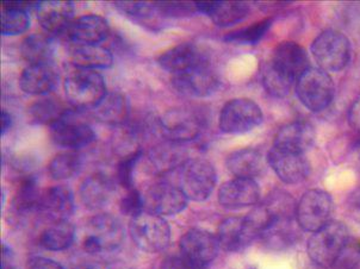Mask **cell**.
<instances>
[{
	"label": "cell",
	"instance_id": "19",
	"mask_svg": "<svg viewBox=\"0 0 360 269\" xmlns=\"http://www.w3.org/2000/svg\"><path fill=\"white\" fill-rule=\"evenodd\" d=\"M283 74L297 81L309 70V59L306 51L295 42H283L276 48L270 61Z\"/></svg>",
	"mask_w": 360,
	"mask_h": 269
},
{
	"label": "cell",
	"instance_id": "5",
	"mask_svg": "<svg viewBox=\"0 0 360 269\" xmlns=\"http://www.w3.org/2000/svg\"><path fill=\"white\" fill-rule=\"evenodd\" d=\"M124 229L114 216L101 214L94 216L86 225L82 247L89 254L114 251L123 243Z\"/></svg>",
	"mask_w": 360,
	"mask_h": 269
},
{
	"label": "cell",
	"instance_id": "38",
	"mask_svg": "<svg viewBox=\"0 0 360 269\" xmlns=\"http://www.w3.org/2000/svg\"><path fill=\"white\" fill-rule=\"evenodd\" d=\"M272 24V18L260 20L258 23L252 24L250 27L233 32L224 36V41L238 44H257L259 41L266 35Z\"/></svg>",
	"mask_w": 360,
	"mask_h": 269
},
{
	"label": "cell",
	"instance_id": "13",
	"mask_svg": "<svg viewBox=\"0 0 360 269\" xmlns=\"http://www.w3.org/2000/svg\"><path fill=\"white\" fill-rule=\"evenodd\" d=\"M145 211L153 215L174 216L188 206V198L178 186L169 183H155L143 195Z\"/></svg>",
	"mask_w": 360,
	"mask_h": 269
},
{
	"label": "cell",
	"instance_id": "8",
	"mask_svg": "<svg viewBox=\"0 0 360 269\" xmlns=\"http://www.w3.org/2000/svg\"><path fill=\"white\" fill-rule=\"evenodd\" d=\"M296 93L307 109L319 112L333 100V80L325 70L309 68L296 81Z\"/></svg>",
	"mask_w": 360,
	"mask_h": 269
},
{
	"label": "cell",
	"instance_id": "33",
	"mask_svg": "<svg viewBox=\"0 0 360 269\" xmlns=\"http://www.w3.org/2000/svg\"><path fill=\"white\" fill-rule=\"evenodd\" d=\"M70 110L58 98L44 97L30 106L27 114L32 124L48 125L51 128Z\"/></svg>",
	"mask_w": 360,
	"mask_h": 269
},
{
	"label": "cell",
	"instance_id": "35",
	"mask_svg": "<svg viewBox=\"0 0 360 269\" xmlns=\"http://www.w3.org/2000/svg\"><path fill=\"white\" fill-rule=\"evenodd\" d=\"M42 192L37 188L34 179H25L17 188L16 195L12 199V209L16 215L25 216L39 214V202Z\"/></svg>",
	"mask_w": 360,
	"mask_h": 269
},
{
	"label": "cell",
	"instance_id": "22",
	"mask_svg": "<svg viewBox=\"0 0 360 269\" xmlns=\"http://www.w3.org/2000/svg\"><path fill=\"white\" fill-rule=\"evenodd\" d=\"M196 10L209 17L217 27H231L245 20L250 6L243 1H197Z\"/></svg>",
	"mask_w": 360,
	"mask_h": 269
},
{
	"label": "cell",
	"instance_id": "26",
	"mask_svg": "<svg viewBox=\"0 0 360 269\" xmlns=\"http://www.w3.org/2000/svg\"><path fill=\"white\" fill-rule=\"evenodd\" d=\"M226 164L235 178L243 179L255 180L265 171V159L258 149L245 148L231 152Z\"/></svg>",
	"mask_w": 360,
	"mask_h": 269
},
{
	"label": "cell",
	"instance_id": "28",
	"mask_svg": "<svg viewBox=\"0 0 360 269\" xmlns=\"http://www.w3.org/2000/svg\"><path fill=\"white\" fill-rule=\"evenodd\" d=\"M37 3L4 1L1 5V34L16 36L27 32L30 27L27 10L36 8Z\"/></svg>",
	"mask_w": 360,
	"mask_h": 269
},
{
	"label": "cell",
	"instance_id": "37",
	"mask_svg": "<svg viewBox=\"0 0 360 269\" xmlns=\"http://www.w3.org/2000/svg\"><path fill=\"white\" fill-rule=\"evenodd\" d=\"M294 82L292 79L283 74L281 70L272 66L270 63L262 70V84L272 97L283 98L288 96Z\"/></svg>",
	"mask_w": 360,
	"mask_h": 269
},
{
	"label": "cell",
	"instance_id": "44",
	"mask_svg": "<svg viewBox=\"0 0 360 269\" xmlns=\"http://www.w3.org/2000/svg\"><path fill=\"white\" fill-rule=\"evenodd\" d=\"M27 269H63V267L51 258H36L29 262Z\"/></svg>",
	"mask_w": 360,
	"mask_h": 269
},
{
	"label": "cell",
	"instance_id": "41",
	"mask_svg": "<svg viewBox=\"0 0 360 269\" xmlns=\"http://www.w3.org/2000/svg\"><path fill=\"white\" fill-rule=\"evenodd\" d=\"M120 209L123 215L129 216L134 218L136 216L141 215L142 212H145V198L135 188L128 190L127 195L121 199Z\"/></svg>",
	"mask_w": 360,
	"mask_h": 269
},
{
	"label": "cell",
	"instance_id": "20",
	"mask_svg": "<svg viewBox=\"0 0 360 269\" xmlns=\"http://www.w3.org/2000/svg\"><path fill=\"white\" fill-rule=\"evenodd\" d=\"M75 212V197L66 186L49 188L41 195L39 214L53 222L68 221Z\"/></svg>",
	"mask_w": 360,
	"mask_h": 269
},
{
	"label": "cell",
	"instance_id": "9",
	"mask_svg": "<svg viewBox=\"0 0 360 269\" xmlns=\"http://www.w3.org/2000/svg\"><path fill=\"white\" fill-rule=\"evenodd\" d=\"M262 122V109L251 99L238 98L224 104L219 113V129L224 133H243Z\"/></svg>",
	"mask_w": 360,
	"mask_h": 269
},
{
	"label": "cell",
	"instance_id": "40",
	"mask_svg": "<svg viewBox=\"0 0 360 269\" xmlns=\"http://www.w3.org/2000/svg\"><path fill=\"white\" fill-rule=\"evenodd\" d=\"M140 157H141V150L137 149L135 152H129L128 155L123 157L121 162L118 164V183H121V186L126 188L127 191L134 188V171H135Z\"/></svg>",
	"mask_w": 360,
	"mask_h": 269
},
{
	"label": "cell",
	"instance_id": "29",
	"mask_svg": "<svg viewBox=\"0 0 360 269\" xmlns=\"http://www.w3.org/2000/svg\"><path fill=\"white\" fill-rule=\"evenodd\" d=\"M71 63L79 70H104L112 65V54L99 44H75Z\"/></svg>",
	"mask_w": 360,
	"mask_h": 269
},
{
	"label": "cell",
	"instance_id": "32",
	"mask_svg": "<svg viewBox=\"0 0 360 269\" xmlns=\"http://www.w3.org/2000/svg\"><path fill=\"white\" fill-rule=\"evenodd\" d=\"M183 143L166 140L162 145H157L149 152V161L158 172H171L174 168H179L185 161V150Z\"/></svg>",
	"mask_w": 360,
	"mask_h": 269
},
{
	"label": "cell",
	"instance_id": "47",
	"mask_svg": "<svg viewBox=\"0 0 360 269\" xmlns=\"http://www.w3.org/2000/svg\"><path fill=\"white\" fill-rule=\"evenodd\" d=\"M12 126V117L10 113L1 110V136H4L6 131Z\"/></svg>",
	"mask_w": 360,
	"mask_h": 269
},
{
	"label": "cell",
	"instance_id": "4",
	"mask_svg": "<svg viewBox=\"0 0 360 269\" xmlns=\"http://www.w3.org/2000/svg\"><path fill=\"white\" fill-rule=\"evenodd\" d=\"M129 232L137 248L146 253H159L166 249L171 241V228L164 217L147 211L131 218Z\"/></svg>",
	"mask_w": 360,
	"mask_h": 269
},
{
	"label": "cell",
	"instance_id": "43",
	"mask_svg": "<svg viewBox=\"0 0 360 269\" xmlns=\"http://www.w3.org/2000/svg\"><path fill=\"white\" fill-rule=\"evenodd\" d=\"M162 269H207L200 268L196 265H191L190 262L186 261L181 255L179 256H173L169 258L164 262L162 265Z\"/></svg>",
	"mask_w": 360,
	"mask_h": 269
},
{
	"label": "cell",
	"instance_id": "49",
	"mask_svg": "<svg viewBox=\"0 0 360 269\" xmlns=\"http://www.w3.org/2000/svg\"><path fill=\"white\" fill-rule=\"evenodd\" d=\"M356 152H358V157H359L360 160V142L358 143V145H356Z\"/></svg>",
	"mask_w": 360,
	"mask_h": 269
},
{
	"label": "cell",
	"instance_id": "36",
	"mask_svg": "<svg viewBox=\"0 0 360 269\" xmlns=\"http://www.w3.org/2000/svg\"><path fill=\"white\" fill-rule=\"evenodd\" d=\"M82 167V160L78 152H66L59 154L49 162L48 171L55 180H68L77 176Z\"/></svg>",
	"mask_w": 360,
	"mask_h": 269
},
{
	"label": "cell",
	"instance_id": "3",
	"mask_svg": "<svg viewBox=\"0 0 360 269\" xmlns=\"http://www.w3.org/2000/svg\"><path fill=\"white\" fill-rule=\"evenodd\" d=\"M217 183L215 168L205 159H188L179 167L178 188L188 200L204 202L212 195Z\"/></svg>",
	"mask_w": 360,
	"mask_h": 269
},
{
	"label": "cell",
	"instance_id": "11",
	"mask_svg": "<svg viewBox=\"0 0 360 269\" xmlns=\"http://www.w3.org/2000/svg\"><path fill=\"white\" fill-rule=\"evenodd\" d=\"M49 133L55 145H59L61 148L68 149L70 152L85 148L96 140V133L94 129L86 122L77 117L72 110H70L60 121L51 125Z\"/></svg>",
	"mask_w": 360,
	"mask_h": 269
},
{
	"label": "cell",
	"instance_id": "25",
	"mask_svg": "<svg viewBox=\"0 0 360 269\" xmlns=\"http://www.w3.org/2000/svg\"><path fill=\"white\" fill-rule=\"evenodd\" d=\"M114 193V183L103 173H94L82 181L79 195L82 204L91 211L101 210L109 203Z\"/></svg>",
	"mask_w": 360,
	"mask_h": 269
},
{
	"label": "cell",
	"instance_id": "18",
	"mask_svg": "<svg viewBox=\"0 0 360 269\" xmlns=\"http://www.w3.org/2000/svg\"><path fill=\"white\" fill-rule=\"evenodd\" d=\"M260 188L255 180L235 178L219 190V202L227 210H239L258 203Z\"/></svg>",
	"mask_w": 360,
	"mask_h": 269
},
{
	"label": "cell",
	"instance_id": "21",
	"mask_svg": "<svg viewBox=\"0 0 360 269\" xmlns=\"http://www.w3.org/2000/svg\"><path fill=\"white\" fill-rule=\"evenodd\" d=\"M108 20L98 15H85L73 20L66 35L75 44H99L109 36Z\"/></svg>",
	"mask_w": 360,
	"mask_h": 269
},
{
	"label": "cell",
	"instance_id": "24",
	"mask_svg": "<svg viewBox=\"0 0 360 269\" xmlns=\"http://www.w3.org/2000/svg\"><path fill=\"white\" fill-rule=\"evenodd\" d=\"M58 80L59 75L51 63L29 65L20 74V87L25 93L44 96L54 90Z\"/></svg>",
	"mask_w": 360,
	"mask_h": 269
},
{
	"label": "cell",
	"instance_id": "34",
	"mask_svg": "<svg viewBox=\"0 0 360 269\" xmlns=\"http://www.w3.org/2000/svg\"><path fill=\"white\" fill-rule=\"evenodd\" d=\"M75 228L68 221L53 222L39 236V244L44 249L60 251L75 242Z\"/></svg>",
	"mask_w": 360,
	"mask_h": 269
},
{
	"label": "cell",
	"instance_id": "42",
	"mask_svg": "<svg viewBox=\"0 0 360 269\" xmlns=\"http://www.w3.org/2000/svg\"><path fill=\"white\" fill-rule=\"evenodd\" d=\"M360 262V241L356 238H349V242L341 251L340 256L333 267L338 269H353Z\"/></svg>",
	"mask_w": 360,
	"mask_h": 269
},
{
	"label": "cell",
	"instance_id": "30",
	"mask_svg": "<svg viewBox=\"0 0 360 269\" xmlns=\"http://www.w3.org/2000/svg\"><path fill=\"white\" fill-rule=\"evenodd\" d=\"M219 248L228 253H238L250 246L252 240L247 234L243 218H228L221 223L217 231Z\"/></svg>",
	"mask_w": 360,
	"mask_h": 269
},
{
	"label": "cell",
	"instance_id": "15",
	"mask_svg": "<svg viewBox=\"0 0 360 269\" xmlns=\"http://www.w3.org/2000/svg\"><path fill=\"white\" fill-rule=\"evenodd\" d=\"M35 8L36 16L41 27L53 35L66 34L75 20V8L72 1H39Z\"/></svg>",
	"mask_w": 360,
	"mask_h": 269
},
{
	"label": "cell",
	"instance_id": "12",
	"mask_svg": "<svg viewBox=\"0 0 360 269\" xmlns=\"http://www.w3.org/2000/svg\"><path fill=\"white\" fill-rule=\"evenodd\" d=\"M179 248L180 255L200 268H207L221 249L217 236L200 229L186 231L180 240Z\"/></svg>",
	"mask_w": 360,
	"mask_h": 269
},
{
	"label": "cell",
	"instance_id": "39",
	"mask_svg": "<svg viewBox=\"0 0 360 269\" xmlns=\"http://www.w3.org/2000/svg\"><path fill=\"white\" fill-rule=\"evenodd\" d=\"M115 6L118 11L129 17L131 20L145 22L155 17L158 11L155 3H145V1H116ZM160 15V13H159Z\"/></svg>",
	"mask_w": 360,
	"mask_h": 269
},
{
	"label": "cell",
	"instance_id": "1",
	"mask_svg": "<svg viewBox=\"0 0 360 269\" xmlns=\"http://www.w3.org/2000/svg\"><path fill=\"white\" fill-rule=\"evenodd\" d=\"M65 93L72 107L94 110L108 92L104 78L98 72L77 68L65 80Z\"/></svg>",
	"mask_w": 360,
	"mask_h": 269
},
{
	"label": "cell",
	"instance_id": "10",
	"mask_svg": "<svg viewBox=\"0 0 360 269\" xmlns=\"http://www.w3.org/2000/svg\"><path fill=\"white\" fill-rule=\"evenodd\" d=\"M333 200L327 192L310 190L302 197L295 215L303 230L315 232L330 222Z\"/></svg>",
	"mask_w": 360,
	"mask_h": 269
},
{
	"label": "cell",
	"instance_id": "6",
	"mask_svg": "<svg viewBox=\"0 0 360 269\" xmlns=\"http://www.w3.org/2000/svg\"><path fill=\"white\" fill-rule=\"evenodd\" d=\"M158 126L166 140L185 143L200 136L205 126V117L196 110L179 107L165 113Z\"/></svg>",
	"mask_w": 360,
	"mask_h": 269
},
{
	"label": "cell",
	"instance_id": "16",
	"mask_svg": "<svg viewBox=\"0 0 360 269\" xmlns=\"http://www.w3.org/2000/svg\"><path fill=\"white\" fill-rule=\"evenodd\" d=\"M158 63L166 72L178 75L209 63L207 54L193 44H178L159 56Z\"/></svg>",
	"mask_w": 360,
	"mask_h": 269
},
{
	"label": "cell",
	"instance_id": "14",
	"mask_svg": "<svg viewBox=\"0 0 360 269\" xmlns=\"http://www.w3.org/2000/svg\"><path fill=\"white\" fill-rule=\"evenodd\" d=\"M173 86L188 97H209L219 88V80L210 63L181 74L173 75Z\"/></svg>",
	"mask_w": 360,
	"mask_h": 269
},
{
	"label": "cell",
	"instance_id": "7",
	"mask_svg": "<svg viewBox=\"0 0 360 269\" xmlns=\"http://www.w3.org/2000/svg\"><path fill=\"white\" fill-rule=\"evenodd\" d=\"M314 59L325 72H339L351 60V44L341 32L328 30L317 36L311 46Z\"/></svg>",
	"mask_w": 360,
	"mask_h": 269
},
{
	"label": "cell",
	"instance_id": "45",
	"mask_svg": "<svg viewBox=\"0 0 360 269\" xmlns=\"http://www.w3.org/2000/svg\"><path fill=\"white\" fill-rule=\"evenodd\" d=\"M349 125L360 133V96L353 103L349 113Z\"/></svg>",
	"mask_w": 360,
	"mask_h": 269
},
{
	"label": "cell",
	"instance_id": "23",
	"mask_svg": "<svg viewBox=\"0 0 360 269\" xmlns=\"http://www.w3.org/2000/svg\"><path fill=\"white\" fill-rule=\"evenodd\" d=\"M315 131L307 122H294L284 125L274 137V147L286 152L304 154L313 145Z\"/></svg>",
	"mask_w": 360,
	"mask_h": 269
},
{
	"label": "cell",
	"instance_id": "31",
	"mask_svg": "<svg viewBox=\"0 0 360 269\" xmlns=\"http://www.w3.org/2000/svg\"><path fill=\"white\" fill-rule=\"evenodd\" d=\"M54 54V41L44 34L27 36L20 44V55L29 65L51 63Z\"/></svg>",
	"mask_w": 360,
	"mask_h": 269
},
{
	"label": "cell",
	"instance_id": "17",
	"mask_svg": "<svg viewBox=\"0 0 360 269\" xmlns=\"http://www.w3.org/2000/svg\"><path fill=\"white\" fill-rule=\"evenodd\" d=\"M267 162L283 183H301L309 174V164L304 154L286 152L274 147L269 152Z\"/></svg>",
	"mask_w": 360,
	"mask_h": 269
},
{
	"label": "cell",
	"instance_id": "48",
	"mask_svg": "<svg viewBox=\"0 0 360 269\" xmlns=\"http://www.w3.org/2000/svg\"><path fill=\"white\" fill-rule=\"evenodd\" d=\"M349 203L353 207H356V210L360 211V188H356L351 193Z\"/></svg>",
	"mask_w": 360,
	"mask_h": 269
},
{
	"label": "cell",
	"instance_id": "27",
	"mask_svg": "<svg viewBox=\"0 0 360 269\" xmlns=\"http://www.w3.org/2000/svg\"><path fill=\"white\" fill-rule=\"evenodd\" d=\"M94 113L101 123L122 126L129 119V102L124 94L114 91L106 93L102 102L94 107Z\"/></svg>",
	"mask_w": 360,
	"mask_h": 269
},
{
	"label": "cell",
	"instance_id": "46",
	"mask_svg": "<svg viewBox=\"0 0 360 269\" xmlns=\"http://www.w3.org/2000/svg\"><path fill=\"white\" fill-rule=\"evenodd\" d=\"M1 269H13V254H12L11 249L5 244H3Z\"/></svg>",
	"mask_w": 360,
	"mask_h": 269
},
{
	"label": "cell",
	"instance_id": "2",
	"mask_svg": "<svg viewBox=\"0 0 360 269\" xmlns=\"http://www.w3.org/2000/svg\"><path fill=\"white\" fill-rule=\"evenodd\" d=\"M349 229L340 222H329L315 231L308 243L311 261L321 268L333 267L349 240Z\"/></svg>",
	"mask_w": 360,
	"mask_h": 269
}]
</instances>
